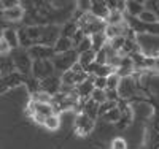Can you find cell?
I'll return each instance as SVG.
<instances>
[{"label":"cell","instance_id":"1","mask_svg":"<svg viewBox=\"0 0 159 149\" xmlns=\"http://www.w3.org/2000/svg\"><path fill=\"white\" fill-rule=\"evenodd\" d=\"M54 70V65H52L51 59L46 60H34L32 62V75L37 79H46L48 76H51V72Z\"/></svg>","mask_w":159,"mask_h":149},{"label":"cell","instance_id":"2","mask_svg":"<svg viewBox=\"0 0 159 149\" xmlns=\"http://www.w3.org/2000/svg\"><path fill=\"white\" fill-rule=\"evenodd\" d=\"M92 129H94V121L89 119L84 113H80L76 116V121H75V132L78 135H88L92 132Z\"/></svg>","mask_w":159,"mask_h":149},{"label":"cell","instance_id":"3","mask_svg":"<svg viewBox=\"0 0 159 149\" xmlns=\"http://www.w3.org/2000/svg\"><path fill=\"white\" fill-rule=\"evenodd\" d=\"M52 49H54V54H67V52L75 49V43L72 38L59 37L54 42V45H52Z\"/></svg>","mask_w":159,"mask_h":149},{"label":"cell","instance_id":"4","mask_svg":"<svg viewBox=\"0 0 159 149\" xmlns=\"http://www.w3.org/2000/svg\"><path fill=\"white\" fill-rule=\"evenodd\" d=\"M110 8L107 7V3L105 2H92V7H91V15L94 16V18H97V19H100V21H107V18H108V15H110Z\"/></svg>","mask_w":159,"mask_h":149},{"label":"cell","instance_id":"5","mask_svg":"<svg viewBox=\"0 0 159 149\" xmlns=\"http://www.w3.org/2000/svg\"><path fill=\"white\" fill-rule=\"evenodd\" d=\"M3 18H5V21H10V22H18L24 18V8L16 5L8 10H2V19Z\"/></svg>","mask_w":159,"mask_h":149},{"label":"cell","instance_id":"6","mask_svg":"<svg viewBox=\"0 0 159 149\" xmlns=\"http://www.w3.org/2000/svg\"><path fill=\"white\" fill-rule=\"evenodd\" d=\"M3 40L8 43L10 48H18L19 46V37L15 29H5L3 30Z\"/></svg>","mask_w":159,"mask_h":149},{"label":"cell","instance_id":"7","mask_svg":"<svg viewBox=\"0 0 159 149\" xmlns=\"http://www.w3.org/2000/svg\"><path fill=\"white\" fill-rule=\"evenodd\" d=\"M123 32H124L123 24H119V25H105L103 35H105V38H107V40H110V42H111L113 38L121 37V35H123Z\"/></svg>","mask_w":159,"mask_h":149},{"label":"cell","instance_id":"8","mask_svg":"<svg viewBox=\"0 0 159 149\" xmlns=\"http://www.w3.org/2000/svg\"><path fill=\"white\" fill-rule=\"evenodd\" d=\"M145 8H143V3L142 2H137V0H129V2H126V11L129 13V15H132V16H137L139 18V15L143 11Z\"/></svg>","mask_w":159,"mask_h":149},{"label":"cell","instance_id":"9","mask_svg":"<svg viewBox=\"0 0 159 149\" xmlns=\"http://www.w3.org/2000/svg\"><path fill=\"white\" fill-rule=\"evenodd\" d=\"M94 59H96V52L94 51H86V52H83V54H80V57H78V64L83 67V68L86 70L88 67L94 62Z\"/></svg>","mask_w":159,"mask_h":149},{"label":"cell","instance_id":"10","mask_svg":"<svg viewBox=\"0 0 159 149\" xmlns=\"http://www.w3.org/2000/svg\"><path fill=\"white\" fill-rule=\"evenodd\" d=\"M99 105L96 103V102H92V100H89L86 105H84V114L89 117V119H92V121H94L96 117H97V114H99Z\"/></svg>","mask_w":159,"mask_h":149},{"label":"cell","instance_id":"11","mask_svg":"<svg viewBox=\"0 0 159 149\" xmlns=\"http://www.w3.org/2000/svg\"><path fill=\"white\" fill-rule=\"evenodd\" d=\"M91 40H92V51H94V52H97V51L103 49L105 42H107V38H105V35H103V33H96V35H92V37H91Z\"/></svg>","mask_w":159,"mask_h":149},{"label":"cell","instance_id":"12","mask_svg":"<svg viewBox=\"0 0 159 149\" xmlns=\"http://www.w3.org/2000/svg\"><path fill=\"white\" fill-rule=\"evenodd\" d=\"M91 100L96 102L99 106L103 105L107 102V94H105V89H92L91 92Z\"/></svg>","mask_w":159,"mask_h":149},{"label":"cell","instance_id":"13","mask_svg":"<svg viewBox=\"0 0 159 149\" xmlns=\"http://www.w3.org/2000/svg\"><path fill=\"white\" fill-rule=\"evenodd\" d=\"M123 21H124L123 13H119L116 10H111L105 22H107V25H119V24H123Z\"/></svg>","mask_w":159,"mask_h":149},{"label":"cell","instance_id":"14","mask_svg":"<svg viewBox=\"0 0 159 149\" xmlns=\"http://www.w3.org/2000/svg\"><path fill=\"white\" fill-rule=\"evenodd\" d=\"M75 48H76V54H78V56H80V54H83V52H86V51H91L92 49V40H91V37H84Z\"/></svg>","mask_w":159,"mask_h":149},{"label":"cell","instance_id":"15","mask_svg":"<svg viewBox=\"0 0 159 149\" xmlns=\"http://www.w3.org/2000/svg\"><path fill=\"white\" fill-rule=\"evenodd\" d=\"M139 21H142L145 24H154L157 21V16L154 15L153 11H150V10H143L139 15Z\"/></svg>","mask_w":159,"mask_h":149},{"label":"cell","instance_id":"16","mask_svg":"<svg viewBox=\"0 0 159 149\" xmlns=\"http://www.w3.org/2000/svg\"><path fill=\"white\" fill-rule=\"evenodd\" d=\"M92 81L94 79H86V81H83L81 84H78L76 87H78V92H81V95H91V92H92V89H94V84H92Z\"/></svg>","mask_w":159,"mask_h":149},{"label":"cell","instance_id":"17","mask_svg":"<svg viewBox=\"0 0 159 149\" xmlns=\"http://www.w3.org/2000/svg\"><path fill=\"white\" fill-rule=\"evenodd\" d=\"M59 114H52V116H48L46 119H45V122H43V125L48 129V130H57L59 129Z\"/></svg>","mask_w":159,"mask_h":149},{"label":"cell","instance_id":"18","mask_svg":"<svg viewBox=\"0 0 159 149\" xmlns=\"http://www.w3.org/2000/svg\"><path fill=\"white\" fill-rule=\"evenodd\" d=\"M103 117L107 119V122H118L119 117H121V110H119L118 106H115V108H111V110H108L105 113Z\"/></svg>","mask_w":159,"mask_h":149},{"label":"cell","instance_id":"19","mask_svg":"<svg viewBox=\"0 0 159 149\" xmlns=\"http://www.w3.org/2000/svg\"><path fill=\"white\" fill-rule=\"evenodd\" d=\"M126 42H127L126 37H124V35H121V37H116V38H113L108 45H110V48H111L115 52H118L119 49H123V48H124Z\"/></svg>","mask_w":159,"mask_h":149},{"label":"cell","instance_id":"20","mask_svg":"<svg viewBox=\"0 0 159 149\" xmlns=\"http://www.w3.org/2000/svg\"><path fill=\"white\" fill-rule=\"evenodd\" d=\"M32 100H34V102H38V103H51L52 95H49L48 92L42 90V92H37V94H34V95H32Z\"/></svg>","mask_w":159,"mask_h":149},{"label":"cell","instance_id":"21","mask_svg":"<svg viewBox=\"0 0 159 149\" xmlns=\"http://www.w3.org/2000/svg\"><path fill=\"white\" fill-rule=\"evenodd\" d=\"M119 78L116 73H111L110 76H107V89H113V90H118V86H119Z\"/></svg>","mask_w":159,"mask_h":149},{"label":"cell","instance_id":"22","mask_svg":"<svg viewBox=\"0 0 159 149\" xmlns=\"http://www.w3.org/2000/svg\"><path fill=\"white\" fill-rule=\"evenodd\" d=\"M92 84H94V89H107V78L96 76L94 81H92Z\"/></svg>","mask_w":159,"mask_h":149},{"label":"cell","instance_id":"23","mask_svg":"<svg viewBox=\"0 0 159 149\" xmlns=\"http://www.w3.org/2000/svg\"><path fill=\"white\" fill-rule=\"evenodd\" d=\"M111 149H127V143L123 138H115L111 143Z\"/></svg>","mask_w":159,"mask_h":149},{"label":"cell","instance_id":"24","mask_svg":"<svg viewBox=\"0 0 159 149\" xmlns=\"http://www.w3.org/2000/svg\"><path fill=\"white\" fill-rule=\"evenodd\" d=\"M10 46H8V43L5 42V40L2 38V40H0V56H2V54H8L10 52Z\"/></svg>","mask_w":159,"mask_h":149},{"label":"cell","instance_id":"25","mask_svg":"<svg viewBox=\"0 0 159 149\" xmlns=\"http://www.w3.org/2000/svg\"><path fill=\"white\" fill-rule=\"evenodd\" d=\"M153 67H156V70H159V57L153 59Z\"/></svg>","mask_w":159,"mask_h":149},{"label":"cell","instance_id":"26","mask_svg":"<svg viewBox=\"0 0 159 149\" xmlns=\"http://www.w3.org/2000/svg\"><path fill=\"white\" fill-rule=\"evenodd\" d=\"M2 38H3V32H2V30H0V40H2Z\"/></svg>","mask_w":159,"mask_h":149},{"label":"cell","instance_id":"27","mask_svg":"<svg viewBox=\"0 0 159 149\" xmlns=\"http://www.w3.org/2000/svg\"><path fill=\"white\" fill-rule=\"evenodd\" d=\"M0 75H2V72H0Z\"/></svg>","mask_w":159,"mask_h":149}]
</instances>
